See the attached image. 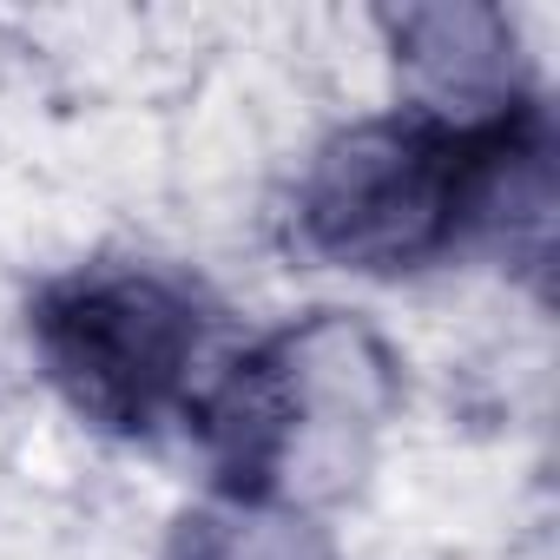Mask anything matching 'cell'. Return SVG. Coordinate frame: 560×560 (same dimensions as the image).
I'll return each instance as SVG.
<instances>
[{"instance_id": "1", "label": "cell", "mask_w": 560, "mask_h": 560, "mask_svg": "<svg viewBox=\"0 0 560 560\" xmlns=\"http://www.w3.org/2000/svg\"><path fill=\"white\" fill-rule=\"evenodd\" d=\"M396 396L402 376L383 337L343 311H311L304 324L244 350L198 396L191 422L231 501L304 508L363 475Z\"/></svg>"}, {"instance_id": "2", "label": "cell", "mask_w": 560, "mask_h": 560, "mask_svg": "<svg viewBox=\"0 0 560 560\" xmlns=\"http://www.w3.org/2000/svg\"><path fill=\"white\" fill-rule=\"evenodd\" d=\"M54 389L106 435H152L191 389L198 304L159 270L100 264L47 284L27 311Z\"/></svg>"}, {"instance_id": "3", "label": "cell", "mask_w": 560, "mask_h": 560, "mask_svg": "<svg viewBox=\"0 0 560 560\" xmlns=\"http://www.w3.org/2000/svg\"><path fill=\"white\" fill-rule=\"evenodd\" d=\"M475 126L442 119H370L337 132L304 191L298 231L317 257L370 277L416 270L462 237Z\"/></svg>"}, {"instance_id": "4", "label": "cell", "mask_w": 560, "mask_h": 560, "mask_svg": "<svg viewBox=\"0 0 560 560\" xmlns=\"http://www.w3.org/2000/svg\"><path fill=\"white\" fill-rule=\"evenodd\" d=\"M383 34L396 67L416 80L429 119L442 126H488L527 106V60L521 34L488 0H435V8H389Z\"/></svg>"}, {"instance_id": "5", "label": "cell", "mask_w": 560, "mask_h": 560, "mask_svg": "<svg viewBox=\"0 0 560 560\" xmlns=\"http://www.w3.org/2000/svg\"><path fill=\"white\" fill-rule=\"evenodd\" d=\"M165 560H337V547L304 508L224 494L211 508H191L172 527Z\"/></svg>"}]
</instances>
